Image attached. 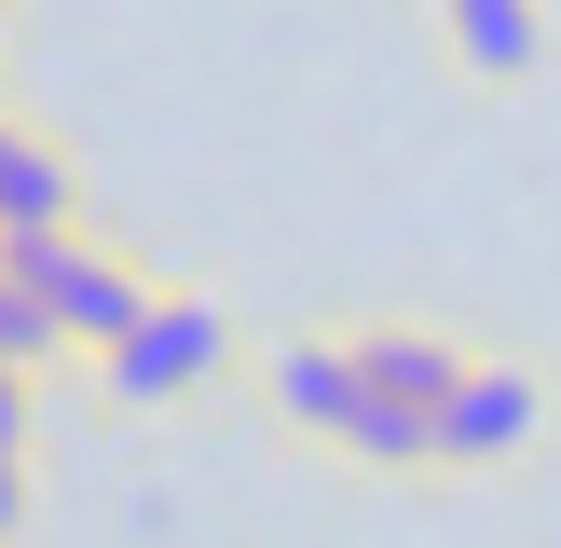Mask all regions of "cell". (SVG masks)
Masks as SVG:
<instances>
[{
    "mask_svg": "<svg viewBox=\"0 0 561 548\" xmlns=\"http://www.w3.org/2000/svg\"><path fill=\"white\" fill-rule=\"evenodd\" d=\"M0 274L55 316V343H96V356L151 316V274H137L124 247H96L82 219H69V233H0Z\"/></svg>",
    "mask_w": 561,
    "mask_h": 548,
    "instance_id": "6da1fadb",
    "label": "cell"
},
{
    "mask_svg": "<svg viewBox=\"0 0 561 548\" xmlns=\"http://www.w3.org/2000/svg\"><path fill=\"white\" fill-rule=\"evenodd\" d=\"M219 356H233V316H219L206 288H151V316H137L96 370H110L124 411H164V398H192V384H219Z\"/></svg>",
    "mask_w": 561,
    "mask_h": 548,
    "instance_id": "7a4b0ae2",
    "label": "cell"
},
{
    "mask_svg": "<svg viewBox=\"0 0 561 548\" xmlns=\"http://www.w3.org/2000/svg\"><path fill=\"white\" fill-rule=\"evenodd\" d=\"M548 425V384L520 356H466V384L438 398V466H520Z\"/></svg>",
    "mask_w": 561,
    "mask_h": 548,
    "instance_id": "3957f363",
    "label": "cell"
},
{
    "mask_svg": "<svg viewBox=\"0 0 561 548\" xmlns=\"http://www.w3.org/2000/svg\"><path fill=\"white\" fill-rule=\"evenodd\" d=\"M356 384H370L383 411H425V425H438V398L466 384V343H453V329L383 316V329H356Z\"/></svg>",
    "mask_w": 561,
    "mask_h": 548,
    "instance_id": "277c9868",
    "label": "cell"
},
{
    "mask_svg": "<svg viewBox=\"0 0 561 548\" xmlns=\"http://www.w3.org/2000/svg\"><path fill=\"white\" fill-rule=\"evenodd\" d=\"M274 411H288L301 438H343L370 425V384H356V343H274Z\"/></svg>",
    "mask_w": 561,
    "mask_h": 548,
    "instance_id": "5b68a950",
    "label": "cell"
},
{
    "mask_svg": "<svg viewBox=\"0 0 561 548\" xmlns=\"http://www.w3.org/2000/svg\"><path fill=\"white\" fill-rule=\"evenodd\" d=\"M438 42L480 82H535L548 69V0H438Z\"/></svg>",
    "mask_w": 561,
    "mask_h": 548,
    "instance_id": "8992f818",
    "label": "cell"
},
{
    "mask_svg": "<svg viewBox=\"0 0 561 548\" xmlns=\"http://www.w3.org/2000/svg\"><path fill=\"white\" fill-rule=\"evenodd\" d=\"M69 219H82L69 151H55V137H27L14 110H0V233H69Z\"/></svg>",
    "mask_w": 561,
    "mask_h": 548,
    "instance_id": "52a82bcc",
    "label": "cell"
},
{
    "mask_svg": "<svg viewBox=\"0 0 561 548\" xmlns=\"http://www.w3.org/2000/svg\"><path fill=\"white\" fill-rule=\"evenodd\" d=\"M42 356H55V316L14 288V274H0V370H42Z\"/></svg>",
    "mask_w": 561,
    "mask_h": 548,
    "instance_id": "ba28073f",
    "label": "cell"
},
{
    "mask_svg": "<svg viewBox=\"0 0 561 548\" xmlns=\"http://www.w3.org/2000/svg\"><path fill=\"white\" fill-rule=\"evenodd\" d=\"M0 466H27V370H0Z\"/></svg>",
    "mask_w": 561,
    "mask_h": 548,
    "instance_id": "9c48e42d",
    "label": "cell"
},
{
    "mask_svg": "<svg viewBox=\"0 0 561 548\" xmlns=\"http://www.w3.org/2000/svg\"><path fill=\"white\" fill-rule=\"evenodd\" d=\"M27 535V466H0V548Z\"/></svg>",
    "mask_w": 561,
    "mask_h": 548,
    "instance_id": "30bf717a",
    "label": "cell"
}]
</instances>
